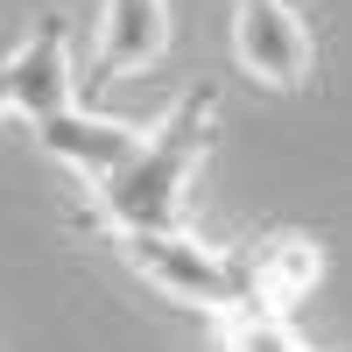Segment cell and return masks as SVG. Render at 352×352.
I'll list each match as a JSON object with an SVG mask.
<instances>
[{"instance_id": "6da1fadb", "label": "cell", "mask_w": 352, "mask_h": 352, "mask_svg": "<svg viewBox=\"0 0 352 352\" xmlns=\"http://www.w3.org/2000/svg\"><path fill=\"white\" fill-rule=\"evenodd\" d=\"M212 120H219V85L184 92L148 127V141L106 184H92V226H106V232H176L184 226V190L197 184V162L212 148Z\"/></svg>"}, {"instance_id": "7a4b0ae2", "label": "cell", "mask_w": 352, "mask_h": 352, "mask_svg": "<svg viewBox=\"0 0 352 352\" xmlns=\"http://www.w3.org/2000/svg\"><path fill=\"white\" fill-rule=\"evenodd\" d=\"M113 247H120V261L148 282L162 289L169 303H184V310H204V317H240L254 303V261L247 247L240 254H219V247H204L197 232H113Z\"/></svg>"}, {"instance_id": "3957f363", "label": "cell", "mask_w": 352, "mask_h": 352, "mask_svg": "<svg viewBox=\"0 0 352 352\" xmlns=\"http://www.w3.org/2000/svg\"><path fill=\"white\" fill-rule=\"evenodd\" d=\"M232 56L268 92H303L317 71V43L296 14V0H240L232 8Z\"/></svg>"}, {"instance_id": "277c9868", "label": "cell", "mask_w": 352, "mask_h": 352, "mask_svg": "<svg viewBox=\"0 0 352 352\" xmlns=\"http://www.w3.org/2000/svg\"><path fill=\"white\" fill-rule=\"evenodd\" d=\"M0 99H8V113L28 120V127H50V120H64L78 106L71 99V21L64 14H43V28L8 56Z\"/></svg>"}, {"instance_id": "5b68a950", "label": "cell", "mask_w": 352, "mask_h": 352, "mask_svg": "<svg viewBox=\"0 0 352 352\" xmlns=\"http://www.w3.org/2000/svg\"><path fill=\"white\" fill-rule=\"evenodd\" d=\"M36 141H43V155H56L64 169H78L85 184H106L113 169H120L141 141V127H127V120H113V113H92V106H71L64 120H50V127H36Z\"/></svg>"}, {"instance_id": "8992f818", "label": "cell", "mask_w": 352, "mask_h": 352, "mask_svg": "<svg viewBox=\"0 0 352 352\" xmlns=\"http://www.w3.org/2000/svg\"><path fill=\"white\" fill-rule=\"evenodd\" d=\"M169 43V8L162 0H106V21H99V56L85 71V99L99 85L127 78V71H148Z\"/></svg>"}, {"instance_id": "52a82bcc", "label": "cell", "mask_w": 352, "mask_h": 352, "mask_svg": "<svg viewBox=\"0 0 352 352\" xmlns=\"http://www.w3.org/2000/svg\"><path fill=\"white\" fill-rule=\"evenodd\" d=\"M247 261H254V303L247 310L282 317V324L324 282V240H310V232H268L261 247H247Z\"/></svg>"}, {"instance_id": "ba28073f", "label": "cell", "mask_w": 352, "mask_h": 352, "mask_svg": "<svg viewBox=\"0 0 352 352\" xmlns=\"http://www.w3.org/2000/svg\"><path fill=\"white\" fill-rule=\"evenodd\" d=\"M219 352H303V345H296V331L282 317L240 310V317H219Z\"/></svg>"}]
</instances>
